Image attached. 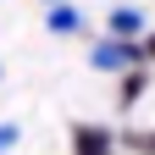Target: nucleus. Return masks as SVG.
Wrapping results in <instances>:
<instances>
[{
    "label": "nucleus",
    "mask_w": 155,
    "mask_h": 155,
    "mask_svg": "<svg viewBox=\"0 0 155 155\" xmlns=\"http://www.w3.org/2000/svg\"><path fill=\"white\" fill-rule=\"evenodd\" d=\"M144 94V67H127V78H122V105H133Z\"/></svg>",
    "instance_id": "nucleus-5"
},
{
    "label": "nucleus",
    "mask_w": 155,
    "mask_h": 155,
    "mask_svg": "<svg viewBox=\"0 0 155 155\" xmlns=\"http://www.w3.org/2000/svg\"><path fill=\"white\" fill-rule=\"evenodd\" d=\"M144 61H155V33H150V39H144Z\"/></svg>",
    "instance_id": "nucleus-7"
},
{
    "label": "nucleus",
    "mask_w": 155,
    "mask_h": 155,
    "mask_svg": "<svg viewBox=\"0 0 155 155\" xmlns=\"http://www.w3.org/2000/svg\"><path fill=\"white\" fill-rule=\"evenodd\" d=\"M127 144L139 150V155H155V133H127Z\"/></svg>",
    "instance_id": "nucleus-6"
},
{
    "label": "nucleus",
    "mask_w": 155,
    "mask_h": 155,
    "mask_svg": "<svg viewBox=\"0 0 155 155\" xmlns=\"http://www.w3.org/2000/svg\"><path fill=\"white\" fill-rule=\"evenodd\" d=\"M72 150L78 155H116V139H111L105 127H89L83 122V127H72Z\"/></svg>",
    "instance_id": "nucleus-2"
},
{
    "label": "nucleus",
    "mask_w": 155,
    "mask_h": 155,
    "mask_svg": "<svg viewBox=\"0 0 155 155\" xmlns=\"http://www.w3.org/2000/svg\"><path fill=\"white\" fill-rule=\"evenodd\" d=\"M45 22H50V33H78V28H83V17H78V6H67V0H55Z\"/></svg>",
    "instance_id": "nucleus-3"
},
{
    "label": "nucleus",
    "mask_w": 155,
    "mask_h": 155,
    "mask_svg": "<svg viewBox=\"0 0 155 155\" xmlns=\"http://www.w3.org/2000/svg\"><path fill=\"white\" fill-rule=\"evenodd\" d=\"M89 61L100 72H127V67H144V45H133V39H100Z\"/></svg>",
    "instance_id": "nucleus-1"
},
{
    "label": "nucleus",
    "mask_w": 155,
    "mask_h": 155,
    "mask_svg": "<svg viewBox=\"0 0 155 155\" xmlns=\"http://www.w3.org/2000/svg\"><path fill=\"white\" fill-rule=\"evenodd\" d=\"M139 28H144V17L133 11V6H116V11H111V39H133Z\"/></svg>",
    "instance_id": "nucleus-4"
}]
</instances>
